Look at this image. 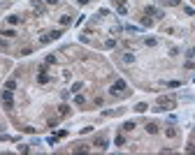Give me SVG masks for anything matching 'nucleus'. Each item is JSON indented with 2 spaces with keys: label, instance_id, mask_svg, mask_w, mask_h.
Wrapping results in <instances>:
<instances>
[{
  "label": "nucleus",
  "instance_id": "nucleus-11",
  "mask_svg": "<svg viewBox=\"0 0 195 155\" xmlns=\"http://www.w3.org/2000/svg\"><path fill=\"white\" fill-rule=\"evenodd\" d=\"M72 153H88V146L79 144V146H74V148H72Z\"/></svg>",
  "mask_w": 195,
  "mask_h": 155
},
{
  "label": "nucleus",
  "instance_id": "nucleus-18",
  "mask_svg": "<svg viewBox=\"0 0 195 155\" xmlns=\"http://www.w3.org/2000/svg\"><path fill=\"white\" fill-rule=\"evenodd\" d=\"M123 130H125V132H130V130H135V123H133V121L123 123Z\"/></svg>",
  "mask_w": 195,
  "mask_h": 155
},
{
  "label": "nucleus",
  "instance_id": "nucleus-7",
  "mask_svg": "<svg viewBox=\"0 0 195 155\" xmlns=\"http://www.w3.org/2000/svg\"><path fill=\"white\" fill-rule=\"evenodd\" d=\"M93 146H98L100 151H105V148H107V139L105 137H98L95 141H93Z\"/></svg>",
  "mask_w": 195,
  "mask_h": 155
},
{
  "label": "nucleus",
  "instance_id": "nucleus-16",
  "mask_svg": "<svg viewBox=\"0 0 195 155\" xmlns=\"http://www.w3.org/2000/svg\"><path fill=\"white\" fill-rule=\"evenodd\" d=\"M70 23H72V16L63 14V16H61V26H70Z\"/></svg>",
  "mask_w": 195,
  "mask_h": 155
},
{
  "label": "nucleus",
  "instance_id": "nucleus-5",
  "mask_svg": "<svg viewBox=\"0 0 195 155\" xmlns=\"http://www.w3.org/2000/svg\"><path fill=\"white\" fill-rule=\"evenodd\" d=\"M30 5H33V12H35L37 16H42V14H44V5H42V2H40V0H33V2H30Z\"/></svg>",
  "mask_w": 195,
  "mask_h": 155
},
{
  "label": "nucleus",
  "instance_id": "nucleus-13",
  "mask_svg": "<svg viewBox=\"0 0 195 155\" xmlns=\"http://www.w3.org/2000/svg\"><path fill=\"white\" fill-rule=\"evenodd\" d=\"M58 113H61V116H68V113H70V107H68V104H61V107H58Z\"/></svg>",
  "mask_w": 195,
  "mask_h": 155
},
{
  "label": "nucleus",
  "instance_id": "nucleus-12",
  "mask_svg": "<svg viewBox=\"0 0 195 155\" xmlns=\"http://www.w3.org/2000/svg\"><path fill=\"white\" fill-rule=\"evenodd\" d=\"M74 104H77V107H84V104H86V97H84V95H77V97H74Z\"/></svg>",
  "mask_w": 195,
  "mask_h": 155
},
{
  "label": "nucleus",
  "instance_id": "nucleus-8",
  "mask_svg": "<svg viewBox=\"0 0 195 155\" xmlns=\"http://www.w3.org/2000/svg\"><path fill=\"white\" fill-rule=\"evenodd\" d=\"M37 81H40V83H46V81H49V74L44 72V67L40 69V74H37Z\"/></svg>",
  "mask_w": 195,
  "mask_h": 155
},
{
  "label": "nucleus",
  "instance_id": "nucleus-10",
  "mask_svg": "<svg viewBox=\"0 0 195 155\" xmlns=\"http://www.w3.org/2000/svg\"><path fill=\"white\" fill-rule=\"evenodd\" d=\"M121 60H123V63H128V65H130V63H135V56H133V53H128V51H125L123 56H121Z\"/></svg>",
  "mask_w": 195,
  "mask_h": 155
},
{
  "label": "nucleus",
  "instance_id": "nucleus-2",
  "mask_svg": "<svg viewBox=\"0 0 195 155\" xmlns=\"http://www.w3.org/2000/svg\"><path fill=\"white\" fill-rule=\"evenodd\" d=\"M125 93H128V83H125L123 79H118L114 86L109 88V95H114V97H121V95H125Z\"/></svg>",
  "mask_w": 195,
  "mask_h": 155
},
{
  "label": "nucleus",
  "instance_id": "nucleus-6",
  "mask_svg": "<svg viewBox=\"0 0 195 155\" xmlns=\"http://www.w3.org/2000/svg\"><path fill=\"white\" fill-rule=\"evenodd\" d=\"M177 134H179L177 127H172V125H167V127H165V137H167V139H177Z\"/></svg>",
  "mask_w": 195,
  "mask_h": 155
},
{
  "label": "nucleus",
  "instance_id": "nucleus-4",
  "mask_svg": "<svg viewBox=\"0 0 195 155\" xmlns=\"http://www.w3.org/2000/svg\"><path fill=\"white\" fill-rule=\"evenodd\" d=\"M144 16H153V19H163V16H165V14H163V12H160V9H158V7H151V5H149V7L144 9Z\"/></svg>",
  "mask_w": 195,
  "mask_h": 155
},
{
  "label": "nucleus",
  "instance_id": "nucleus-15",
  "mask_svg": "<svg viewBox=\"0 0 195 155\" xmlns=\"http://www.w3.org/2000/svg\"><path fill=\"white\" fill-rule=\"evenodd\" d=\"M19 21H21V16H16V14L7 16V23H9V26H14V23H19Z\"/></svg>",
  "mask_w": 195,
  "mask_h": 155
},
{
  "label": "nucleus",
  "instance_id": "nucleus-21",
  "mask_svg": "<svg viewBox=\"0 0 195 155\" xmlns=\"http://www.w3.org/2000/svg\"><path fill=\"white\" fill-rule=\"evenodd\" d=\"M7 46H9V44L5 42V39H0V51H5V49H7Z\"/></svg>",
  "mask_w": 195,
  "mask_h": 155
},
{
  "label": "nucleus",
  "instance_id": "nucleus-23",
  "mask_svg": "<svg viewBox=\"0 0 195 155\" xmlns=\"http://www.w3.org/2000/svg\"><path fill=\"white\" fill-rule=\"evenodd\" d=\"M77 2H79V5H86V2H88V0H77Z\"/></svg>",
  "mask_w": 195,
  "mask_h": 155
},
{
  "label": "nucleus",
  "instance_id": "nucleus-14",
  "mask_svg": "<svg viewBox=\"0 0 195 155\" xmlns=\"http://www.w3.org/2000/svg\"><path fill=\"white\" fill-rule=\"evenodd\" d=\"M146 132H149V134H156V132H158V125H156V123H149V125H146Z\"/></svg>",
  "mask_w": 195,
  "mask_h": 155
},
{
  "label": "nucleus",
  "instance_id": "nucleus-9",
  "mask_svg": "<svg viewBox=\"0 0 195 155\" xmlns=\"http://www.w3.org/2000/svg\"><path fill=\"white\" fill-rule=\"evenodd\" d=\"M0 35H2V37H7V39H9V37H14L16 33H14L12 28H2V30H0Z\"/></svg>",
  "mask_w": 195,
  "mask_h": 155
},
{
  "label": "nucleus",
  "instance_id": "nucleus-20",
  "mask_svg": "<svg viewBox=\"0 0 195 155\" xmlns=\"http://www.w3.org/2000/svg\"><path fill=\"white\" fill-rule=\"evenodd\" d=\"M7 88H12V90H14V88H16V81H14V79H9V81H7Z\"/></svg>",
  "mask_w": 195,
  "mask_h": 155
},
{
  "label": "nucleus",
  "instance_id": "nucleus-22",
  "mask_svg": "<svg viewBox=\"0 0 195 155\" xmlns=\"http://www.w3.org/2000/svg\"><path fill=\"white\" fill-rule=\"evenodd\" d=\"M46 5H58V0H46Z\"/></svg>",
  "mask_w": 195,
  "mask_h": 155
},
{
  "label": "nucleus",
  "instance_id": "nucleus-19",
  "mask_svg": "<svg viewBox=\"0 0 195 155\" xmlns=\"http://www.w3.org/2000/svg\"><path fill=\"white\" fill-rule=\"evenodd\" d=\"M116 146H125V137H123V134L116 137Z\"/></svg>",
  "mask_w": 195,
  "mask_h": 155
},
{
  "label": "nucleus",
  "instance_id": "nucleus-24",
  "mask_svg": "<svg viewBox=\"0 0 195 155\" xmlns=\"http://www.w3.org/2000/svg\"><path fill=\"white\" fill-rule=\"evenodd\" d=\"M188 56H193V58H195V49H190V53H188Z\"/></svg>",
  "mask_w": 195,
  "mask_h": 155
},
{
  "label": "nucleus",
  "instance_id": "nucleus-17",
  "mask_svg": "<svg viewBox=\"0 0 195 155\" xmlns=\"http://www.w3.org/2000/svg\"><path fill=\"white\" fill-rule=\"evenodd\" d=\"M146 109H149V107H146V104H144V102H140V104H137V107H135V111H137V113H144V111H146Z\"/></svg>",
  "mask_w": 195,
  "mask_h": 155
},
{
  "label": "nucleus",
  "instance_id": "nucleus-3",
  "mask_svg": "<svg viewBox=\"0 0 195 155\" xmlns=\"http://www.w3.org/2000/svg\"><path fill=\"white\" fill-rule=\"evenodd\" d=\"M158 107L160 109H174L177 107V100L174 97H158Z\"/></svg>",
  "mask_w": 195,
  "mask_h": 155
},
{
  "label": "nucleus",
  "instance_id": "nucleus-1",
  "mask_svg": "<svg viewBox=\"0 0 195 155\" xmlns=\"http://www.w3.org/2000/svg\"><path fill=\"white\" fill-rule=\"evenodd\" d=\"M0 104H2L7 111H12V109H14V93H12V88L0 90Z\"/></svg>",
  "mask_w": 195,
  "mask_h": 155
}]
</instances>
